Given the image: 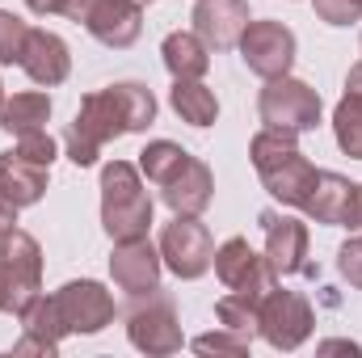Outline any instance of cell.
Instances as JSON below:
<instances>
[{
  "label": "cell",
  "instance_id": "6da1fadb",
  "mask_svg": "<svg viewBox=\"0 0 362 358\" xmlns=\"http://www.w3.org/2000/svg\"><path fill=\"white\" fill-rule=\"evenodd\" d=\"M156 122V97L148 85L139 81H118V85H105V89L89 93L76 110V118L68 122L64 131V148H68V161L76 169H89L97 165L101 148L118 135H135V131H148Z\"/></svg>",
  "mask_w": 362,
  "mask_h": 358
},
{
  "label": "cell",
  "instance_id": "7a4b0ae2",
  "mask_svg": "<svg viewBox=\"0 0 362 358\" xmlns=\"http://www.w3.org/2000/svg\"><path fill=\"white\" fill-rule=\"evenodd\" d=\"M249 161H253V169H257V178H262L270 198H278L282 207H299L303 211V202L312 194V181H316L320 169L299 152L295 131H274V127L257 131L253 144H249Z\"/></svg>",
  "mask_w": 362,
  "mask_h": 358
},
{
  "label": "cell",
  "instance_id": "3957f363",
  "mask_svg": "<svg viewBox=\"0 0 362 358\" xmlns=\"http://www.w3.org/2000/svg\"><path fill=\"white\" fill-rule=\"evenodd\" d=\"M101 228L110 241L148 236L152 228V194L131 161H110L101 169Z\"/></svg>",
  "mask_w": 362,
  "mask_h": 358
},
{
  "label": "cell",
  "instance_id": "277c9868",
  "mask_svg": "<svg viewBox=\"0 0 362 358\" xmlns=\"http://www.w3.org/2000/svg\"><path fill=\"white\" fill-rule=\"evenodd\" d=\"M127 337L139 354H177L181 350V316L173 308V299L156 287V291H144V295H131V308H127Z\"/></svg>",
  "mask_w": 362,
  "mask_h": 358
},
{
  "label": "cell",
  "instance_id": "5b68a950",
  "mask_svg": "<svg viewBox=\"0 0 362 358\" xmlns=\"http://www.w3.org/2000/svg\"><path fill=\"white\" fill-rule=\"evenodd\" d=\"M257 114H262V122L274 127V131H295V135H303V131H312V127L320 122L325 101H320V93L312 89L308 81H295V76L286 72V76L266 81V89L257 93Z\"/></svg>",
  "mask_w": 362,
  "mask_h": 358
},
{
  "label": "cell",
  "instance_id": "8992f818",
  "mask_svg": "<svg viewBox=\"0 0 362 358\" xmlns=\"http://www.w3.org/2000/svg\"><path fill=\"white\" fill-rule=\"evenodd\" d=\"M76 25H85L93 38L110 51H127L135 47L139 30H144V4L135 0H68V13Z\"/></svg>",
  "mask_w": 362,
  "mask_h": 358
},
{
  "label": "cell",
  "instance_id": "52a82bcc",
  "mask_svg": "<svg viewBox=\"0 0 362 358\" xmlns=\"http://www.w3.org/2000/svg\"><path fill=\"white\" fill-rule=\"evenodd\" d=\"M0 278L8 282V295H13V316L42 291V249L38 241L17 228V224H4L0 228Z\"/></svg>",
  "mask_w": 362,
  "mask_h": 358
},
{
  "label": "cell",
  "instance_id": "ba28073f",
  "mask_svg": "<svg viewBox=\"0 0 362 358\" xmlns=\"http://www.w3.org/2000/svg\"><path fill=\"white\" fill-rule=\"evenodd\" d=\"M156 249H160V262L185 282L202 278L215 266V241H211L206 224H198V215H173V224H165Z\"/></svg>",
  "mask_w": 362,
  "mask_h": 358
},
{
  "label": "cell",
  "instance_id": "9c48e42d",
  "mask_svg": "<svg viewBox=\"0 0 362 358\" xmlns=\"http://www.w3.org/2000/svg\"><path fill=\"white\" fill-rule=\"evenodd\" d=\"M236 47H240L245 68H249L253 76H262V81L286 76L291 64H295V51H299L295 34H291L282 21H249Z\"/></svg>",
  "mask_w": 362,
  "mask_h": 358
},
{
  "label": "cell",
  "instance_id": "30bf717a",
  "mask_svg": "<svg viewBox=\"0 0 362 358\" xmlns=\"http://www.w3.org/2000/svg\"><path fill=\"white\" fill-rule=\"evenodd\" d=\"M316 312L299 291H266L262 295V337L274 350H299L312 337Z\"/></svg>",
  "mask_w": 362,
  "mask_h": 358
},
{
  "label": "cell",
  "instance_id": "8fae6325",
  "mask_svg": "<svg viewBox=\"0 0 362 358\" xmlns=\"http://www.w3.org/2000/svg\"><path fill=\"white\" fill-rule=\"evenodd\" d=\"M51 299H55V312H59L68 333H85L89 337V333H101L105 325H114V295L101 282H93V278L64 282Z\"/></svg>",
  "mask_w": 362,
  "mask_h": 358
},
{
  "label": "cell",
  "instance_id": "7c38bea8",
  "mask_svg": "<svg viewBox=\"0 0 362 358\" xmlns=\"http://www.w3.org/2000/svg\"><path fill=\"white\" fill-rule=\"evenodd\" d=\"M215 274L228 291H245V295H266L278 287V274L274 266L245 241V236H232L215 249Z\"/></svg>",
  "mask_w": 362,
  "mask_h": 358
},
{
  "label": "cell",
  "instance_id": "4fadbf2b",
  "mask_svg": "<svg viewBox=\"0 0 362 358\" xmlns=\"http://www.w3.org/2000/svg\"><path fill=\"white\" fill-rule=\"evenodd\" d=\"M257 224L266 232V262L274 266L278 278H286V274H316V266L308 262V224L303 219L262 211Z\"/></svg>",
  "mask_w": 362,
  "mask_h": 358
},
{
  "label": "cell",
  "instance_id": "5bb4252c",
  "mask_svg": "<svg viewBox=\"0 0 362 358\" xmlns=\"http://www.w3.org/2000/svg\"><path fill=\"white\" fill-rule=\"evenodd\" d=\"M160 249L148 241V236H131V241H114V253H110V274L118 282V291L127 295H144V291H156L160 287Z\"/></svg>",
  "mask_w": 362,
  "mask_h": 358
},
{
  "label": "cell",
  "instance_id": "9a60e30c",
  "mask_svg": "<svg viewBox=\"0 0 362 358\" xmlns=\"http://www.w3.org/2000/svg\"><path fill=\"white\" fill-rule=\"evenodd\" d=\"M47 173L51 169L30 165L17 152L0 156V224H17V215L47 194Z\"/></svg>",
  "mask_w": 362,
  "mask_h": 358
},
{
  "label": "cell",
  "instance_id": "2e32d148",
  "mask_svg": "<svg viewBox=\"0 0 362 358\" xmlns=\"http://www.w3.org/2000/svg\"><path fill=\"white\" fill-rule=\"evenodd\" d=\"M189 21L211 51H232L253 17H249V0H198Z\"/></svg>",
  "mask_w": 362,
  "mask_h": 358
},
{
  "label": "cell",
  "instance_id": "e0dca14e",
  "mask_svg": "<svg viewBox=\"0 0 362 358\" xmlns=\"http://www.w3.org/2000/svg\"><path fill=\"white\" fill-rule=\"evenodd\" d=\"M34 85H42V89H55V85H64L68 81V72H72V55H68V42L59 38V34H51V30H30V38H25V51H21V64H17Z\"/></svg>",
  "mask_w": 362,
  "mask_h": 358
},
{
  "label": "cell",
  "instance_id": "ac0fdd59",
  "mask_svg": "<svg viewBox=\"0 0 362 358\" xmlns=\"http://www.w3.org/2000/svg\"><path fill=\"white\" fill-rule=\"evenodd\" d=\"M17 321H21V342L13 346V354H55L59 342L68 337V329L55 312V299L42 295V291L17 312Z\"/></svg>",
  "mask_w": 362,
  "mask_h": 358
},
{
  "label": "cell",
  "instance_id": "d6986e66",
  "mask_svg": "<svg viewBox=\"0 0 362 358\" xmlns=\"http://www.w3.org/2000/svg\"><path fill=\"white\" fill-rule=\"evenodd\" d=\"M160 198L173 215H202L215 198V178L198 156H185V165L160 185Z\"/></svg>",
  "mask_w": 362,
  "mask_h": 358
},
{
  "label": "cell",
  "instance_id": "ffe728a7",
  "mask_svg": "<svg viewBox=\"0 0 362 358\" xmlns=\"http://www.w3.org/2000/svg\"><path fill=\"white\" fill-rule=\"evenodd\" d=\"M350 194H354V181H346L341 173H329L320 169L312 181V194L303 202V215L325 224V228H341L346 224V211H350Z\"/></svg>",
  "mask_w": 362,
  "mask_h": 358
},
{
  "label": "cell",
  "instance_id": "44dd1931",
  "mask_svg": "<svg viewBox=\"0 0 362 358\" xmlns=\"http://www.w3.org/2000/svg\"><path fill=\"white\" fill-rule=\"evenodd\" d=\"M160 59H165V68H169V76L173 81H202L206 76V68H211V47L198 38V34H169L165 38V47H160Z\"/></svg>",
  "mask_w": 362,
  "mask_h": 358
},
{
  "label": "cell",
  "instance_id": "7402d4cb",
  "mask_svg": "<svg viewBox=\"0 0 362 358\" xmlns=\"http://www.w3.org/2000/svg\"><path fill=\"white\" fill-rule=\"evenodd\" d=\"M51 122V97L47 93H13L0 105V127L8 135H30V131H47Z\"/></svg>",
  "mask_w": 362,
  "mask_h": 358
},
{
  "label": "cell",
  "instance_id": "603a6c76",
  "mask_svg": "<svg viewBox=\"0 0 362 358\" xmlns=\"http://www.w3.org/2000/svg\"><path fill=\"white\" fill-rule=\"evenodd\" d=\"M169 105H173V114H177L181 122H189V127H211L219 118V97L202 81H173Z\"/></svg>",
  "mask_w": 362,
  "mask_h": 358
},
{
  "label": "cell",
  "instance_id": "cb8c5ba5",
  "mask_svg": "<svg viewBox=\"0 0 362 358\" xmlns=\"http://www.w3.org/2000/svg\"><path fill=\"white\" fill-rule=\"evenodd\" d=\"M215 316L223 329L240 333L253 342V333H262V295H245V291H232L215 304Z\"/></svg>",
  "mask_w": 362,
  "mask_h": 358
},
{
  "label": "cell",
  "instance_id": "d4e9b609",
  "mask_svg": "<svg viewBox=\"0 0 362 358\" xmlns=\"http://www.w3.org/2000/svg\"><path fill=\"white\" fill-rule=\"evenodd\" d=\"M333 139L346 156L362 161V97L358 93H346L333 110Z\"/></svg>",
  "mask_w": 362,
  "mask_h": 358
},
{
  "label": "cell",
  "instance_id": "484cf974",
  "mask_svg": "<svg viewBox=\"0 0 362 358\" xmlns=\"http://www.w3.org/2000/svg\"><path fill=\"white\" fill-rule=\"evenodd\" d=\"M185 148L173 144V139H152L144 152H139V173L152 181V185H165V181L177 173L181 165H185Z\"/></svg>",
  "mask_w": 362,
  "mask_h": 358
},
{
  "label": "cell",
  "instance_id": "4316f807",
  "mask_svg": "<svg viewBox=\"0 0 362 358\" xmlns=\"http://www.w3.org/2000/svg\"><path fill=\"white\" fill-rule=\"evenodd\" d=\"M25 38H30V25L17 13H4L0 8V64H21Z\"/></svg>",
  "mask_w": 362,
  "mask_h": 358
},
{
  "label": "cell",
  "instance_id": "83f0119b",
  "mask_svg": "<svg viewBox=\"0 0 362 358\" xmlns=\"http://www.w3.org/2000/svg\"><path fill=\"white\" fill-rule=\"evenodd\" d=\"M21 161H30V165H42V169H51L55 165V156H59V144L47 135V131H30V135H17V148H13Z\"/></svg>",
  "mask_w": 362,
  "mask_h": 358
},
{
  "label": "cell",
  "instance_id": "f1b7e54d",
  "mask_svg": "<svg viewBox=\"0 0 362 358\" xmlns=\"http://www.w3.org/2000/svg\"><path fill=\"white\" fill-rule=\"evenodd\" d=\"M194 350L198 354H249V337H240V333H232V329H223V333H202V337H194Z\"/></svg>",
  "mask_w": 362,
  "mask_h": 358
},
{
  "label": "cell",
  "instance_id": "f546056e",
  "mask_svg": "<svg viewBox=\"0 0 362 358\" xmlns=\"http://www.w3.org/2000/svg\"><path fill=\"white\" fill-rule=\"evenodd\" d=\"M316 4V17L329 21V25H354L362 21V0H312Z\"/></svg>",
  "mask_w": 362,
  "mask_h": 358
},
{
  "label": "cell",
  "instance_id": "4dcf8cb0",
  "mask_svg": "<svg viewBox=\"0 0 362 358\" xmlns=\"http://www.w3.org/2000/svg\"><path fill=\"white\" fill-rule=\"evenodd\" d=\"M337 274H341L350 287H358L362 291V236L346 241V245L337 249Z\"/></svg>",
  "mask_w": 362,
  "mask_h": 358
},
{
  "label": "cell",
  "instance_id": "1f68e13d",
  "mask_svg": "<svg viewBox=\"0 0 362 358\" xmlns=\"http://www.w3.org/2000/svg\"><path fill=\"white\" fill-rule=\"evenodd\" d=\"M30 4V13H38V17H59V13H68V0H25Z\"/></svg>",
  "mask_w": 362,
  "mask_h": 358
},
{
  "label": "cell",
  "instance_id": "d6a6232c",
  "mask_svg": "<svg viewBox=\"0 0 362 358\" xmlns=\"http://www.w3.org/2000/svg\"><path fill=\"white\" fill-rule=\"evenodd\" d=\"M341 228H362V185H354V194H350V211H346Z\"/></svg>",
  "mask_w": 362,
  "mask_h": 358
},
{
  "label": "cell",
  "instance_id": "836d02e7",
  "mask_svg": "<svg viewBox=\"0 0 362 358\" xmlns=\"http://www.w3.org/2000/svg\"><path fill=\"white\" fill-rule=\"evenodd\" d=\"M320 354H358L354 342H320Z\"/></svg>",
  "mask_w": 362,
  "mask_h": 358
},
{
  "label": "cell",
  "instance_id": "e575fe53",
  "mask_svg": "<svg viewBox=\"0 0 362 358\" xmlns=\"http://www.w3.org/2000/svg\"><path fill=\"white\" fill-rule=\"evenodd\" d=\"M346 93H358L362 97V64H354V68L346 72Z\"/></svg>",
  "mask_w": 362,
  "mask_h": 358
},
{
  "label": "cell",
  "instance_id": "d590c367",
  "mask_svg": "<svg viewBox=\"0 0 362 358\" xmlns=\"http://www.w3.org/2000/svg\"><path fill=\"white\" fill-rule=\"evenodd\" d=\"M0 312H13V295H8V282L0 278Z\"/></svg>",
  "mask_w": 362,
  "mask_h": 358
},
{
  "label": "cell",
  "instance_id": "8d00e7d4",
  "mask_svg": "<svg viewBox=\"0 0 362 358\" xmlns=\"http://www.w3.org/2000/svg\"><path fill=\"white\" fill-rule=\"evenodd\" d=\"M0 105H4V85H0Z\"/></svg>",
  "mask_w": 362,
  "mask_h": 358
},
{
  "label": "cell",
  "instance_id": "74e56055",
  "mask_svg": "<svg viewBox=\"0 0 362 358\" xmlns=\"http://www.w3.org/2000/svg\"><path fill=\"white\" fill-rule=\"evenodd\" d=\"M135 4H152V0H135Z\"/></svg>",
  "mask_w": 362,
  "mask_h": 358
},
{
  "label": "cell",
  "instance_id": "f35d334b",
  "mask_svg": "<svg viewBox=\"0 0 362 358\" xmlns=\"http://www.w3.org/2000/svg\"><path fill=\"white\" fill-rule=\"evenodd\" d=\"M0 228H4V224H0Z\"/></svg>",
  "mask_w": 362,
  "mask_h": 358
}]
</instances>
